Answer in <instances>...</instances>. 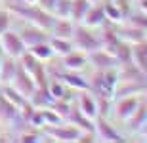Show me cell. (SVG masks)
Here are the masks:
<instances>
[{
    "label": "cell",
    "mask_w": 147,
    "mask_h": 143,
    "mask_svg": "<svg viewBox=\"0 0 147 143\" xmlns=\"http://www.w3.org/2000/svg\"><path fill=\"white\" fill-rule=\"evenodd\" d=\"M50 46H52V52H54L55 57H61V55L69 54L73 48H75V44H73L71 38H59V36H50L48 38Z\"/></svg>",
    "instance_id": "19"
},
{
    "label": "cell",
    "mask_w": 147,
    "mask_h": 143,
    "mask_svg": "<svg viewBox=\"0 0 147 143\" xmlns=\"http://www.w3.org/2000/svg\"><path fill=\"white\" fill-rule=\"evenodd\" d=\"M82 23L86 25V27L90 29H101L107 21V17H105V11H103V6L101 4H92L90 8H88L86 15H84V19H82Z\"/></svg>",
    "instance_id": "13"
},
{
    "label": "cell",
    "mask_w": 147,
    "mask_h": 143,
    "mask_svg": "<svg viewBox=\"0 0 147 143\" xmlns=\"http://www.w3.org/2000/svg\"><path fill=\"white\" fill-rule=\"evenodd\" d=\"M101 6H103L105 17H107V21H109V23L117 25V23H122L126 19V15L122 13V10L115 4L113 0H103V2H101Z\"/></svg>",
    "instance_id": "18"
},
{
    "label": "cell",
    "mask_w": 147,
    "mask_h": 143,
    "mask_svg": "<svg viewBox=\"0 0 147 143\" xmlns=\"http://www.w3.org/2000/svg\"><path fill=\"white\" fill-rule=\"evenodd\" d=\"M134 6H136L138 10H142V11H145V13H147V0H140V2H136Z\"/></svg>",
    "instance_id": "24"
},
{
    "label": "cell",
    "mask_w": 147,
    "mask_h": 143,
    "mask_svg": "<svg viewBox=\"0 0 147 143\" xmlns=\"http://www.w3.org/2000/svg\"><path fill=\"white\" fill-rule=\"evenodd\" d=\"M73 103L78 107V111L82 115H86L92 120L96 116H99V101L92 90H78V92H75Z\"/></svg>",
    "instance_id": "6"
},
{
    "label": "cell",
    "mask_w": 147,
    "mask_h": 143,
    "mask_svg": "<svg viewBox=\"0 0 147 143\" xmlns=\"http://www.w3.org/2000/svg\"><path fill=\"white\" fill-rule=\"evenodd\" d=\"M130 2H132V4H136V2H140V0H130Z\"/></svg>",
    "instance_id": "29"
},
{
    "label": "cell",
    "mask_w": 147,
    "mask_h": 143,
    "mask_svg": "<svg viewBox=\"0 0 147 143\" xmlns=\"http://www.w3.org/2000/svg\"><path fill=\"white\" fill-rule=\"evenodd\" d=\"M71 40H73V44H75V48L82 50L86 54L101 48V40H99L98 29H90L84 23H75V31H73Z\"/></svg>",
    "instance_id": "1"
},
{
    "label": "cell",
    "mask_w": 147,
    "mask_h": 143,
    "mask_svg": "<svg viewBox=\"0 0 147 143\" xmlns=\"http://www.w3.org/2000/svg\"><path fill=\"white\" fill-rule=\"evenodd\" d=\"M44 136H46V139H54V141H78V138H80L82 130H78V128L75 126V124H71L69 120H63L59 122V124H55V126H46L42 128Z\"/></svg>",
    "instance_id": "5"
},
{
    "label": "cell",
    "mask_w": 147,
    "mask_h": 143,
    "mask_svg": "<svg viewBox=\"0 0 147 143\" xmlns=\"http://www.w3.org/2000/svg\"><path fill=\"white\" fill-rule=\"evenodd\" d=\"M8 84H10V86H13L19 94L25 95L27 99L31 97V94H33L34 88H36V82H34L33 77H31V75H29V73L21 67V63H19V67H17V71H16V75H13V78H11Z\"/></svg>",
    "instance_id": "9"
},
{
    "label": "cell",
    "mask_w": 147,
    "mask_h": 143,
    "mask_svg": "<svg viewBox=\"0 0 147 143\" xmlns=\"http://www.w3.org/2000/svg\"><path fill=\"white\" fill-rule=\"evenodd\" d=\"M11 23H13V15H11V11L2 4V8H0V34L4 33V31H8V29H11Z\"/></svg>",
    "instance_id": "22"
},
{
    "label": "cell",
    "mask_w": 147,
    "mask_h": 143,
    "mask_svg": "<svg viewBox=\"0 0 147 143\" xmlns=\"http://www.w3.org/2000/svg\"><path fill=\"white\" fill-rule=\"evenodd\" d=\"M29 103L33 107H36V109H44V107H50L54 103V97L50 95L46 86H36L34 92L31 94V97H29Z\"/></svg>",
    "instance_id": "16"
},
{
    "label": "cell",
    "mask_w": 147,
    "mask_h": 143,
    "mask_svg": "<svg viewBox=\"0 0 147 143\" xmlns=\"http://www.w3.org/2000/svg\"><path fill=\"white\" fill-rule=\"evenodd\" d=\"M88 2H92V4H101L103 0H88Z\"/></svg>",
    "instance_id": "27"
},
{
    "label": "cell",
    "mask_w": 147,
    "mask_h": 143,
    "mask_svg": "<svg viewBox=\"0 0 147 143\" xmlns=\"http://www.w3.org/2000/svg\"><path fill=\"white\" fill-rule=\"evenodd\" d=\"M115 31L119 34V38L128 42V44H138V42H143V40L147 38V33L143 29L136 27V25H132V23H128V21L117 23V25H115Z\"/></svg>",
    "instance_id": "10"
},
{
    "label": "cell",
    "mask_w": 147,
    "mask_h": 143,
    "mask_svg": "<svg viewBox=\"0 0 147 143\" xmlns=\"http://www.w3.org/2000/svg\"><path fill=\"white\" fill-rule=\"evenodd\" d=\"M0 63H2V52H0Z\"/></svg>",
    "instance_id": "31"
},
{
    "label": "cell",
    "mask_w": 147,
    "mask_h": 143,
    "mask_svg": "<svg viewBox=\"0 0 147 143\" xmlns=\"http://www.w3.org/2000/svg\"><path fill=\"white\" fill-rule=\"evenodd\" d=\"M54 4H55V0H36L38 8H42V10L50 11V13H52V10H54Z\"/></svg>",
    "instance_id": "23"
},
{
    "label": "cell",
    "mask_w": 147,
    "mask_h": 143,
    "mask_svg": "<svg viewBox=\"0 0 147 143\" xmlns=\"http://www.w3.org/2000/svg\"><path fill=\"white\" fill-rule=\"evenodd\" d=\"M16 21L21 23L16 31L19 33V36H21V40L25 42L27 48H29V46H33V44H38V42H46V40L50 38V33L46 31V29L38 27V25H33V23L21 21V19H16Z\"/></svg>",
    "instance_id": "7"
},
{
    "label": "cell",
    "mask_w": 147,
    "mask_h": 143,
    "mask_svg": "<svg viewBox=\"0 0 147 143\" xmlns=\"http://www.w3.org/2000/svg\"><path fill=\"white\" fill-rule=\"evenodd\" d=\"M140 138H142L143 141H147V124L142 128V132H140Z\"/></svg>",
    "instance_id": "25"
},
{
    "label": "cell",
    "mask_w": 147,
    "mask_h": 143,
    "mask_svg": "<svg viewBox=\"0 0 147 143\" xmlns=\"http://www.w3.org/2000/svg\"><path fill=\"white\" fill-rule=\"evenodd\" d=\"M0 2H2V4H6V2H10V0H0Z\"/></svg>",
    "instance_id": "30"
},
{
    "label": "cell",
    "mask_w": 147,
    "mask_h": 143,
    "mask_svg": "<svg viewBox=\"0 0 147 143\" xmlns=\"http://www.w3.org/2000/svg\"><path fill=\"white\" fill-rule=\"evenodd\" d=\"M52 13L55 17H69L71 19V0H55Z\"/></svg>",
    "instance_id": "21"
},
{
    "label": "cell",
    "mask_w": 147,
    "mask_h": 143,
    "mask_svg": "<svg viewBox=\"0 0 147 143\" xmlns=\"http://www.w3.org/2000/svg\"><path fill=\"white\" fill-rule=\"evenodd\" d=\"M17 67H19V59L10 57V55L2 54V63H0V84H8L13 78Z\"/></svg>",
    "instance_id": "15"
},
{
    "label": "cell",
    "mask_w": 147,
    "mask_h": 143,
    "mask_svg": "<svg viewBox=\"0 0 147 143\" xmlns=\"http://www.w3.org/2000/svg\"><path fill=\"white\" fill-rule=\"evenodd\" d=\"M145 124H147V99L142 94V101L136 107V111L132 113V116L124 122V128H126V132H130V134H140Z\"/></svg>",
    "instance_id": "12"
},
{
    "label": "cell",
    "mask_w": 147,
    "mask_h": 143,
    "mask_svg": "<svg viewBox=\"0 0 147 143\" xmlns=\"http://www.w3.org/2000/svg\"><path fill=\"white\" fill-rule=\"evenodd\" d=\"M140 101H142V95H120V97H113L111 109H109V116H113L115 122L124 124L132 116V113L136 111Z\"/></svg>",
    "instance_id": "2"
},
{
    "label": "cell",
    "mask_w": 147,
    "mask_h": 143,
    "mask_svg": "<svg viewBox=\"0 0 147 143\" xmlns=\"http://www.w3.org/2000/svg\"><path fill=\"white\" fill-rule=\"evenodd\" d=\"M90 6L92 2H88V0H71V19L75 23H82Z\"/></svg>",
    "instance_id": "20"
},
{
    "label": "cell",
    "mask_w": 147,
    "mask_h": 143,
    "mask_svg": "<svg viewBox=\"0 0 147 143\" xmlns=\"http://www.w3.org/2000/svg\"><path fill=\"white\" fill-rule=\"evenodd\" d=\"M21 2H25V4H36V0H21Z\"/></svg>",
    "instance_id": "26"
},
{
    "label": "cell",
    "mask_w": 147,
    "mask_h": 143,
    "mask_svg": "<svg viewBox=\"0 0 147 143\" xmlns=\"http://www.w3.org/2000/svg\"><path fill=\"white\" fill-rule=\"evenodd\" d=\"M143 97H145V99H147V88H145V92H143Z\"/></svg>",
    "instance_id": "28"
},
{
    "label": "cell",
    "mask_w": 147,
    "mask_h": 143,
    "mask_svg": "<svg viewBox=\"0 0 147 143\" xmlns=\"http://www.w3.org/2000/svg\"><path fill=\"white\" fill-rule=\"evenodd\" d=\"M29 54H33L36 59L44 61V63H48V61H52L55 57L54 52H52V46H50V42L46 40V42H38V44H33L27 48Z\"/></svg>",
    "instance_id": "17"
},
{
    "label": "cell",
    "mask_w": 147,
    "mask_h": 143,
    "mask_svg": "<svg viewBox=\"0 0 147 143\" xmlns=\"http://www.w3.org/2000/svg\"><path fill=\"white\" fill-rule=\"evenodd\" d=\"M57 59H59V65L65 71H82L84 67H88V54L78 48H73L69 54L61 55Z\"/></svg>",
    "instance_id": "11"
},
{
    "label": "cell",
    "mask_w": 147,
    "mask_h": 143,
    "mask_svg": "<svg viewBox=\"0 0 147 143\" xmlns=\"http://www.w3.org/2000/svg\"><path fill=\"white\" fill-rule=\"evenodd\" d=\"M75 31V21L69 17H55L52 27H50V36H59V38H71Z\"/></svg>",
    "instance_id": "14"
},
{
    "label": "cell",
    "mask_w": 147,
    "mask_h": 143,
    "mask_svg": "<svg viewBox=\"0 0 147 143\" xmlns=\"http://www.w3.org/2000/svg\"><path fill=\"white\" fill-rule=\"evenodd\" d=\"M88 67L94 71H107V69H115L119 67V61L111 52L103 48H98L88 54Z\"/></svg>",
    "instance_id": "8"
},
{
    "label": "cell",
    "mask_w": 147,
    "mask_h": 143,
    "mask_svg": "<svg viewBox=\"0 0 147 143\" xmlns=\"http://www.w3.org/2000/svg\"><path fill=\"white\" fill-rule=\"evenodd\" d=\"M0 52H2L4 55L16 57V59H19V57L27 52L25 42L21 40L19 33H17L13 27L8 29V31H4V33L0 34Z\"/></svg>",
    "instance_id": "4"
},
{
    "label": "cell",
    "mask_w": 147,
    "mask_h": 143,
    "mask_svg": "<svg viewBox=\"0 0 147 143\" xmlns=\"http://www.w3.org/2000/svg\"><path fill=\"white\" fill-rule=\"evenodd\" d=\"M94 132H96V138L99 141H126V136L120 132L119 128L113 124V120H109V116L99 115L94 118Z\"/></svg>",
    "instance_id": "3"
}]
</instances>
